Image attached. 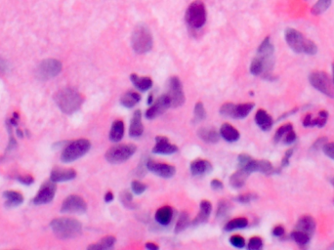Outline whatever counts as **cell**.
<instances>
[{"instance_id":"cell-45","label":"cell","mask_w":334,"mask_h":250,"mask_svg":"<svg viewBox=\"0 0 334 250\" xmlns=\"http://www.w3.org/2000/svg\"><path fill=\"white\" fill-rule=\"evenodd\" d=\"M131 189H132V191L137 195V196H140L142 195L145 190H147V185L140 182V181H133L131 183Z\"/></svg>"},{"instance_id":"cell-10","label":"cell","mask_w":334,"mask_h":250,"mask_svg":"<svg viewBox=\"0 0 334 250\" xmlns=\"http://www.w3.org/2000/svg\"><path fill=\"white\" fill-rule=\"evenodd\" d=\"M62 63L55 59L42 61L35 70L38 80H49L56 78L62 71Z\"/></svg>"},{"instance_id":"cell-52","label":"cell","mask_w":334,"mask_h":250,"mask_svg":"<svg viewBox=\"0 0 334 250\" xmlns=\"http://www.w3.org/2000/svg\"><path fill=\"white\" fill-rule=\"evenodd\" d=\"M252 160V158L249 156V155H246V153H242L238 156L237 158V162H238V166L239 168L244 167L245 165H246L250 160Z\"/></svg>"},{"instance_id":"cell-23","label":"cell","mask_w":334,"mask_h":250,"mask_svg":"<svg viewBox=\"0 0 334 250\" xmlns=\"http://www.w3.org/2000/svg\"><path fill=\"white\" fill-rule=\"evenodd\" d=\"M197 136L206 143L214 144L220 139V133L213 127H202L197 131Z\"/></svg>"},{"instance_id":"cell-2","label":"cell","mask_w":334,"mask_h":250,"mask_svg":"<svg viewBox=\"0 0 334 250\" xmlns=\"http://www.w3.org/2000/svg\"><path fill=\"white\" fill-rule=\"evenodd\" d=\"M55 102L63 112L71 114L80 109L83 103V98L79 91L67 87L57 92Z\"/></svg>"},{"instance_id":"cell-58","label":"cell","mask_w":334,"mask_h":250,"mask_svg":"<svg viewBox=\"0 0 334 250\" xmlns=\"http://www.w3.org/2000/svg\"><path fill=\"white\" fill-rule=\"evenodd\" d=\"M114 199H115V196H114V194H113L112 191L106 193V195H105V197H104V200H105V201H106L107 203L112 202V201L114 200Z\"/></svg>"},{"instance_id":"cell-48","label":"cell","mask_w":334,"mask_h":250,"mask_svg":"<svg viewBox=\"0 0 334 250\" xmlns=\"http://www.w3.org/2000/svg\"><path fill=\"white\" fill-rule=\"evenodd\" d=\"M323 151L326 157H328L329 159L334 160V143H326L323 147Z\"/></svg>"},{"instance_id":"cell-9","label":"cell","mask_w":334,"mask_h":250,"mask_svg":"<svg viewBox=\"0 0 334 250\" xmlns=\"http://www.w3.org/2000/svg\"><path fill=\"white\" fill-rule=\"evenodd\" d=\"M309 82L316 90L329 98H334V84L332 79L324 71H313L309 75Z\"/></svg>"},{"instance_id":"cell-24","label":"cell","mask_w":334,"mask_h":250,"mask_svg":"<svg viewBox=\"0 0 334 250\" xmlns=\"http://www.w3.org/2000/svg\"><path fill=\"white\" fill-rule=\"evenodd\" d=\"M220 136L226 140L227 142H236V141L239 139L240 135H239V132L237 129H236L233 125L229 124V123H224L222 124L221 128H220Z\"/></svg>"},{"instance_id":"cell-38","label":"cell","mask_w":334,"mask_h":250,"mask_svg":"<svg viewBox=\"0 0 334 250\" xmlns=\"http://www.w3.org/2000/svg\"><path fill=\"white\" fill-rule=\"evenodd\" d=\"M276 171H280V169H275L274 166H273V164L269 160H258L257 172L263 173V174H266V175H271V174H274Z\"/></svg>"},{"instance_id":"cell-14","label":"cell","mask_w":334,"mask_h":250,"mask_svg":"<svg viewBox=\"0 0 334 250\" xmlns=\"http://www.w3.org/2000/svg\"><path fill=\"white\" fill-rule=\"evenodd\" d=\"M147 169L154 174H156L159 177L162 178H171L175 175L176 173V168L173 165H170L168 163H162V162H157L156 160L149 159L147 160Z\"/></svg>"},{"instance_id":"cell-47","label":"cell","mask_w":334,"mask_h":250,"mask_svg":"<svg viewBox=\"0 0 334 250\" xmlns=\"http://www.w3.org/2000/svg\"><path fill=\"white\" fill-rule=\"evenodd\" d=\"M257 199V195L255 194H252V193H248V194H244V195H239L237 198H236V201L240 202V203H249L253 200H255Z\"/></svg>"},{"instance_id":"cell-15","label":"cell","mask_w":334,"mask_h":250,"mask_svg":"<svg viewBox=\"0 0 334 250\" xmlns=\"http://www.w3.org/2000/svg\"><path fill=\"white\" fill-rule=\"evenodd\" d=\"M55 194H56V185H55V182H53V181L47 182V183H45L41 187L40 191L35 196V198L33 200V202L35 204H46V203H49L54 199Z\"/></svg>"},{"instance_id":"cell-43","label":"cell","mask_w":334,"mask_h":250,"mask_svg":"<svg viewBox=\"0 0 334 250\" xmlns=\"http://www.w3.org/2000/svg\"><path fill=\"white\" fill-rule=\"evenodd\" d=\"M120 200L121 202L123 203L124 206H126L127 208H134L135 205L133 204V198H132V195L127 191V190H124L121 195H120Z\"/></svg>"},{"instance_id":"cell-40","label":"cell","mask_w":334,"mask_h":250,"mask_svg":"<svg viewBox=\"0 0 334 250\" xmlns=\"http://www.w3.org/2000/svg\"><path fill=\"white\" fill-rule=\"evenodd\" d=\"M207 118V111L205 109V106L201 102H197L195 106L194 110V120L196 122H199Z\"/></svg>"},{"instance_id":"cell-6","label":"cell","mask_w":334,"mask_h":250,"mask_svg":"<svg viewBox=\"0 0 334 250\" xmlns=\"http://www.w3.org/2000/svg\"><path fill=\"white\" fill-rule=\"evenodd\" d=\"M91 148V143L87 139H79L69 143L62 152L63 162H72L85 156Z\"/></svg>"},{"instance_id":"cell-55","label":"cell","mask_w":334,"mask_h":250,"mask_svg":"<svg viewBox=\"0 0 334 250\" xmlns=\"http://www.w3.org/2000/svg\"><path fill=\"white\" fill-rule=\"evenodd\" d=\"M210 186H211V188H212L213 190H222V189L224 188L223 183H222L221 181L219 180V179H213V180L211 181Z\"/></svg>"},{"instance_id":"cell-5","label":"cell","mask_w":334,"mask_h":250,"mask_svg":"<svg viewBox=\"0 0 334 250\" xmlns=\"http://www.w3.org/2000/svg\"><path fill=\"white\" fill-rule=\"evenodd\" d=\"M274 53L275 48L274 44L270 40V37H266L265 40L262 41V43L259 45L257 49V57L263 62L265 67V73L263 78L265 80H272L274 76L272 74V71L274 69Z\"/></svg>"},{"instance_id":"cell-36","label":"cell","mask_w":334,"mask_h":250,"mask_svg":"<svg viewBox=\"0 0 334 250\" xmlns=\"http://www.w3.org/2000/svg\"><path fill=\"white\" fill-rule=\"evenodd\" d=\"M232 209V204L230 201L226 200H222L219 201L218 207H217L216 218L217 219H223L230 213Z\"/></svg>"},{"instance_id":"cell-29","label":"cell","mask_w":334,"mask_h":250,"mask_svg":"<svg viewBox=\"0 0 334 250\" xmlns=\"http://www.w3.org/2000/svg\"><path fill=\"white\" fill-rule=\"evenodd\" d=\"M140 101L141 95L139 93L135 91H127L120 98V104L126 109H131L134 108Z\"/></svg>"},{"instance_id":"cell-34","label":"cell","mask_w":334,"mask_h":250,"mask_svg":"<svg viewBox=\"0 0 334 250\" xmlns=\"http://www.w3.org/2000/svg\"><path fill=\"white\" fill-rule=\"evenodd\" d=\"M248 226V220L245 217L235 218L233 220L229 221L225 225V230L231 232V230H240L245 229Z\"/></svg>"},{"instance_id":"cell-30","label":"cell","mask_w":334,"mask_h":250,"mask_svg":"<svg viewBox=\"0 0 334 250\" xmlns=\"http://www.w3.org/2000/svg\"><path fill=\"white\" fill-rule=\"evenodd\" d=\"M249 176V174L246 171L239 168L238 170L236 171L235 173H233L230 177V185L234 188V189H240L245 186L246 184V179Z\"/></svg>"},{"instance_id":"cell-31","label":"cell","mask_w":334,"mask_h":250,"mask_svg":"<svg viewBox=\"0 0 334 250\" xmlns=\"http://www.w3.org/2000/svg\"><path fill=\"white\" fill-rule=\"evenodd\" d=\"M4 198L6 199V205L8 207H15L20 205L24 201V198L19 191L7 190L4 193Z\"/></svg>"},{"instance_id":"cell-18","label":"cell","mask_w":334,"mask_h":250,"mask_svg":"<svg viewBox=\"0 0 334 250\" xmlns=\"http://www.w3.org/2000/svg\"><path fill=\"white\" fill-rule=\"evenodd\" d=\"M76 177H77V172L71 168L57 167L51 172V181L55 183L73 180Z\"/></svg>"},{"instance_id":"cell-16","label":"cell","mask_w":334,"mask_h":250,"mask_svg":"<svg viewBox=\"0 0 334 250\" xmlns=\"http://www.w3.org/2000/svg\"><path fill=\"white\" fill-rule=\"evenodd\" d=\"M178 150L176 145L171 144L168 138L164 136L156 137V146L153 149V152L157 155H172Z\"/></svg>"},{"instance_id":"cell-33","label":"cell","mask_w":334,"mask_h":250,"mask_svg":"<svg viewBox=\"0 0 334 250\" xmlns=\"http://www.w3.org/2000/svg\"><path fill=\"white\" fill-rule=\"evenodd\" d=\"M290 238L293 240L296 244H298L301 247H305L306 245L309 244L311 240V236L306 234L304 232L301 230H295L290 234Z\"/></svg>"},{"instance_id":"cell-13","label":"cell","mask_w":334,"mask_h":250,"mask_svg":"<svg viewBox=\"0 0 334 250\" xmlns=\"http://www.w3.org/2000/svg\"><path fill=\"white\" fill-rule=\"evenodd\" d=\"M171 107V101L167 94H163L158 97L153 105L147 109L145 116L147 120H154L158 116L165 112Z\"/></svg>"},{"instance_id":"cell-28","label":"cell","mask_w":334,"mask_h":250,"mask_svg":"<svg viewBox=\"0 0 334 250\" xmlns=\"http://www.w3.org/2000/svg\"><path fill=\"white\" fill-rule=\"evenodd\" d=\"M130 80L137 89L143 92L150 90L153 87V80L149 76H139L136 73H132Z\"/></svg>"},{"instance_id":"cell-42","label":"cell","mask_w":334,"mask_h":250,"mask_svg":"<svg viewBox=\"0 0 334 250\" xmlns=\"http://www.w3.org/2000/svg\"><path fill=\"white\" fill-rule=\"evenodd\" d=\"M327 120H328V112L326 110H322L320 111L319 116L314 119V126L322 128L326 124Z\"/></svg>"},{"instance_id":"cell-44","label":"cell","mask_w":334,"mask_h":250,"mask_svg":"<svg viewBox=\"0 0 334 250\" xmlns=\"http://www.w3.org/2000/svg\"><path fill=\"white\" fill-rule=\"evenodd\" d=\"M262 247H263V240L259 237L251 238L247 244V248L249 250H259Z\"/></svg>"},{"instance_id":"cell-12","label":"cell","mask_w":334,"mask_h":250,"mask_svg":"<svg viewBox=\"0 0 334 250\" xmlns=\"http://www.w3.org/2000/svg\"><path fill=\"white\" fill-rule=\"evenodd\" d=\"M87 210V203L81 197L71 195L63 201L61 211L64 213L81 214Z\"/></svg>"},{"instance_id":"cell-57","label":"cell","mask_w":334,"mask_h":250,"mask_svg":"<svg viewBox=\"0 0 334 250\" xmlns=\"http://www.w3.org/2000/svg\"><path fill=\"white\" fill-rule=\"evenodd\" d=\"M7 70H8L7 62L0 58V72H5Z\"/></svg>"},{"instance_id":"cell-62","label":"cell","mask_w":334,"mask_h":250,"mask_svg":"<svg viewBox=\"0 0 334 250\" xmlns=\"http://www.w3.org/2000/svg\"><path fill=\"white\" fill-rule=\"evenodd\" d=\"M329 248H330V249L334 250V243L332 244V245H330V246H329Z\"/></svg>"},{"instance_id":"cell-50","label":"cell","mask_w":334,"mask_h":250,"mask_svg":"<svg viewBox=\"0 0 334 250\" xmlns=\"http://www.w3.org/2000/svg\"><path fill=\"white\" fill-rule=\"evenodd\" d=\"M297 140V135L295 133V131L292 129V130L289 131L288 133H286L284 139H283V142L285 145H290V144H293L295 141Z\"/></svg>"},{"instance_id":"cell-60","label":"cell","mask_w":334,"mask_h":250,"mask_svg":"<svg viewBox=\"0 0 334 250\" xmlns=\"http://www.w3.org/2000/svg\"><path fill=\"white\" fill-rule=\"evenodd\" d=\"M154 103V95L153 94H150L149 97H147V104L149 105H152Z\"/></svg>"},{"instance_id":"cell-41","label":"cell","mask_w":334,"mask_h":250,"mask_svg":"<svg viewBox=\"0 0 334 250\" xmlns=\"http://www.w3.org/2000/svg\"><path fill=\"white\" fill-rule=\"evenodd\" d=\"M292 129H293V126L290 123L282 125L276 130V132H275V136H274V141H275V143H280L281 141L284 139V137L286 135V133H288L289 131L292 130Z\"/></svg>"},{"instance_id":"cell-56","label":"cell","mask_w":334,"mask_h":250,"mask_svg":"<svg viewBox=\"0 0 334 250\" xmlns=\"http://www.w3.org/2000/svg\"><path fill=\"white\" fill-rule=\"evenodd\" d=\"M18 180L25 185H30L33 182V178L30 175H26V176H21L18 178Z\"/></svg>"},{"instance_id":"cell-19","label":"cell","mask_w":334,"mask_h":250,"mask_svg":"<svg viewBox=\"0 0 334 250\" xmlns=\"http://www.w3.org/2000/svg\"><path fill=\"white\" fill-rule=\"evenodd\" d=\"M190 170L194 176H201L212 171V164L207 160H194L190 165Z\"/></svg>"},{"instance_id":"cell-8","label":"cell","mask_w":334,"mask_h":250,"mask_svg":"<svg viewBox=\"0 0 334 250\" xmlns=\"http://www.w3.org/2000/svg\"><path fill=\"white\" fill-rule=\"evenodd\" d=\"M137 150V147L133 144H121L109 148L105 158L112 164H120L129 160Z\"/></svg>"},{"instance_id":"cell-3","label":"cell","mask_w":334,"mask_h":250,"mask_svg":"<svg viewBox=\"0 0 334 250\" xmlns=\"http://www.w3.org/2000/svg\"><path fill=\"white\" fill-rule=\"evenodd\" d=\"M51 229L59 239L69 240L79 237L82 233V225L76 219L57 218L51 222Z\"/></svg>"},{"instance_id":"cell-20","label":"cell","mask_w":334,"mask_h":250,"mask_svg":"<svg viewBox=\"0 0 334 250\" xmlns=\"http://www.w3.org/2000/svg\"><path fill=\"white\" fill-rule=\"evenodd\" d=\"M316 227H317V224H316L314 218L310 215H304L301 218H299V220L296 223L295 230L304 232L312 237L316 230Z\"/></svg>"},{"instance_id":"cell-64","label":"cell","mask_w":334,"mask_h":250,"mask_svg":"<svg viewBox=\"0 0 334 250\" xmlns=\"http://www.w3.org/2000/svg\"><path fill=\"white\" fill-rule=\"evenodd\" d=\"M333 202H334V200H333Z\"/></svg>"},{"instance_id":"cell-63","label":"cell","mask_w":334,"mask_h":250,"mask_svg":"<svg viewBox=\"0 0 334 250\" xmlns=\"http://www.w3.org/2000/svg\"><path fill=\"white\" fill-rule=\"evenodd\" d=\"M330 182H331V184L333 185V187H334V179H331V180H330Z\"/></svg>"},{"instance_id":"cell-11","label":"cell","mask_w":334,"mask_h":250,"mask_svg":"<svg viewBox=\"0 0 334 250\" xmlns=\"http://www.w3.org/2000/svg\"><path fill=\"white\" fill-rule=\"evenodd\" d=\"M171 101V107L172 108H179L185 103V94L183 91V86L181 83V80H179L178 76H172L168 81V93Z\"/></svg>"},{"instance_id":"cell-53","label":"cell","mask_w":334,"mask_h":250,"mask_svg":"<svg viewBox=\"0 0 334 250\" xmlns=\"http://www.w3.org/2000/svg\"><path fill=\"white\" fill-rule=\"evenodd\" d=\"M304 127H314V118L311 113L305 116L304 120L302 121Z\"/></svg>"},{"instance_id":"cell-26","label":"cell","mask_w":334,"mask_h":250,"mask_svg":"<svg viewBox=\"0 0 334 250\" xmlns=\"http://www.w3.org/2000/svg\"><path fill=\"white\" fill-rule=\"evenodd\" d=\"M156 220L161 226H167L170 224L173 218V209L172 207L165 205L157 209L156 212Z\"/></svg>"},{"instance_id":"cell-46","label":"cell","mask_w":334,"mask_h":250,"mask_svg":"<svg viewBox=\"0 0 334 250\" xmlns=\"http://www.w3.org/2000/svg\"><path fill=\"white\" fill-rule=\"evenodd\" d=\"M230 243L235 246L236 248H244L246 247V240L239 236V235H234L230 238Z\"/></svg>"},{"instance_id":"cell-35","label":"cell","mask_w":334,"mask_h":250,"mask_svg":"<svg viewBox=\"0 0 334 250\" xmlns=\"http://www.w3.org/2000/svg\"><path fill=\"white\" fill-rule=\"evenodd\" d=\"M332 0H318L312 7V14L314 16L322 15L325 11L327 10L331 5Z\"/></svg>"},{"instance_id":"cell-39","label":"cell","mask_w":334,"mask_h":250,"mask_svg":"<svg viewBox=\"0 0 334 250\" xmlns=\"http://www.w3.org/2000/svg\"><path fill=\"white\" fill-rule=\"evenodd\" d=\"M250 72L255 75V76H258V75H264L265 73V67H264V64L263 62L260 60L257 56L255 58L252 60L251 62V65H250Z\"/></svg>"},{"instance_id":"cell-49","label":"cell","mask_w":334,"mask_h":250,"mask_svg":"<svg viewBox=\"0 0 334 250\" xmlns=\"http://www.w3.org/2000/svg\"><path fill=\"white\" fill-rule=\"evenodd\" d=\"M327 138L326 137H321L319 139L314 141V144L312 145L311 147V150L312 151H317V150H320V149H323L324 145L327 143Z\"/></svg>"},{"instance_id":"cell-51","label":"cell","mask_w":334,"mask_h":250,"mask_svg":"<svg viewBox=\"0 0 334 250\" xmlns=\"http://www.w3.org/2000/svg\"><path fill=\"white\" fill-rule=\"evenodd\" d=\"M293 152H294V150H293V149H288V150L285 151V157H284V159L282 160V165H281L282 168H284V167H286V166L289 165L290 159H291Z\"/></svg>"},{"instance_id":"cell-17","label":"cell","mask_w":334,"mask_h":250,"mask_svg":"<svg viewBox=\"0 0 334 250\" xmlns=\"http://www.w3.org/2000/svg\"><path fill=\"white\" fill-rule=\"evenodd\" d=\"M143 132L144 126L142 123V111L140 110H135L130 121L129 135L133 138H138L143 135Z\"/></svg>"},{"instance_id":"cell-4","label":"cell","mask_w":334,"mask_h":250,"mask_svg":"<svg viewBox=\"0 0 334 250\" xmlns=\"http://www.w3.org/2000/svg\"><path fill=\"white\" fill-rule=\"evenodd\" d=\"M153 35L145 25H139L132 33V48L137 54H145L153 48Z\"/></svg>"},{"instance_id":"cell-1","label":"cell","mask_w":334,"mask_h":250,"mask_svg":"<svg viewBox=\"0 0 334 250\" xmlns=\"http://www.w3.org/2000/svg\"><path fill=\"white\" fill-rule=\"evenodd\" d=\"M285 39L287 45L298 54L314 56L318 53V46L314 41L306 39L304 35L295 29L288 28L285 31Z\"/></svg>"},{"instance_id":"cell-7","label":"cell","mask_w":334,"mask_h":250,"mask_svg":"<svg viewBox=\"0 0 334 250\" xmlns=\"http://www.w3.org/2000/svg\"><path fill=\"white\" fill-rule=\"evenodd\" d=\"M185 19L188 25L193 29H200L207 22V9L205 4L197 0L193 2L186 11Z\"/></svg>"},{"instance_id":"cell-21","label":"cell","mask_w":334,"mask_h":250,"mask_svg":"<svg viewBox=\"0 0 334 250\" xmlns=\"http://www.w3.org/2000/svg\"><path fill=\"white\" fill-rule=\"evenodd\" d=\"M255 122L258 127L263 131H270L273 127V118L263 109L257 110L255 113Z\"/></svg>"},{"instance_id":"cell-27","label":"cell","mask_w":334,"mask_h":250,"mask_svg":"<svg viewBox=\"0 0 334 250\" xmlns=\"http://www.w3.org/2000/svg\"><path fill=\"white\" fill-rule=\"evenodd\" d=\"M255 105L253 103H245V104H238L234 106V111H233V119L234 120H243L246 119V117L254 109Z\"/></svg>"},{"instance_id":"cell-37","label":"cell","mask_w":334,"mask_h":250,"mask_svg":"<svg viewBox=\"0 0 334 250\" xmlns=\"http://www.w3.org/2000/svg\"><path fill=\"white\" fill-rule=\"evenodd\" d=\"M189 225H190L189 214L186 211H183L180 214L179 218H178L177 223H176V226H175V229H174V233L175 234H180L181 232L186 230Z\"/></svg>"},{"instance_id":"cell-22","label":"cell","mask_w":334,"mask_h":250,"mask_svg":"<svg viewBox=\"0 0 334 250\" xmlns=\"http://www.w3.org/2000/svg\"><path fill=\"white\" fill-rule=\"evenodd\" d=\"M211 211H212L211 202L209 200H202L199 205V212L196 216V218L192 222V224L194 226H197L206 223L209 219Z\"/></svg>"},{"instance_id":"cell-61","label":"cell","mask_w":334,"mask_h":250,"mask_svg":"<svg viewBox=\"0 0 334 250\" xmlns=\"http://www.w3.org/2000/svg\"><path fill=\"white\" fill-rule=\"evenodd\" d=\"M332 81H333L334 84V63L332 64Z\"/></svg>"},{"instance_id":"cell-59","label":"cell","mask_w":334,"mask_h":250,"mask_svg":"<svg viewBox=\"0 0 334 250\" xmlns=\"http://www.w3.org/2000/svg\"><path fill=\"white\" fill-rule=\"evenodd\" d=\"M145 247L149 250H157L159 248V246L157 245L156 243H154V242H147L146 245H145Z\"/></svg>"},{"instance_id":"cell-32","label":"cell","mask_w":334,"mask_h":250,"mask_svg":"<svg viewBox=\"0 0 334 250\" xmlns=\"http://www.w3.org/2000/svg\"><path fill=\"white\" fill-rule=\"evenodd\" d=\"M116 242H117V239L115 237L108 236V237L103 238L102 240L99 241L98 243H95V244H92V245L88 246V249H110L112 247H114Z\"/></svg>"},{"instance_id":"cell-25","label":"cell","mask_w":334,"mask_h":250,"mask_svg":"<svg viewBox=\"0 0 334 250\" xmlns=\"http://www.w3.org/2000/svg\"><path fill=\"white\" fill-rule=\"evenodd\" d=\"M124 122L122 120H115L112 124L110 130H109V140L115 143H118L121 140L124 136Z\"/></svg>"},{"instance_id":"cell-54","label":"cell","mask_w":334,"mask_h":250,"mask_svg":"<svg viewBox=\"0 0 334 250\" xmlns=\"http://www.w3.org/2000/svg\"><path fill=\"white\" fill-rule=\"evenodd\" d=\"M272 234H273V236H275V237H276V238H282V237H284V236H285V228H284L283 226H281V225H279V226H275V228L273 229Z\"/></svg>"}]
</instances>
